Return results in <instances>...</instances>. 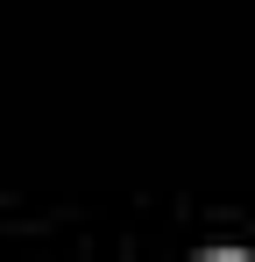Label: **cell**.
<instances>
[{
  "label": "cell",
  "mask_w": 255,
  "mask_h": 262,
  "mask_svg": "<svg viewBox=\"0 0 255 262\" xmlns=\"http://www.w3.org/2000/svg\"><path fill=\"white\" fill-rule=\"evenodd\" d=\"M199 262H255V255H241V248H213V255H199Z\"/></svg>",
  "instance_id": "cell-1"
}]
</instances>
